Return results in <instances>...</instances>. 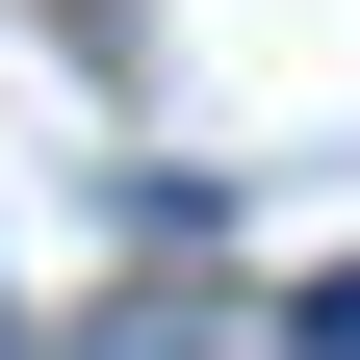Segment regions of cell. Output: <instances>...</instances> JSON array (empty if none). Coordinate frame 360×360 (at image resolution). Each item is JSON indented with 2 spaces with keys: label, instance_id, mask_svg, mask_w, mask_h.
<instances>
[{
  "label": "cell",
  "instance_id": "cell-1",
  "mask_svg": "<svg viewBox=\"0 0 360 360\" xmlns=\"http://www.w3.org/2000/svg\"><path fill=\"white\" fill-rule=\"evenodd\" d=\"M103 360H257V335H103Z\"/></svg>",
  "mask_w": 360,
  "mask_h": 360
},
{
  "label": "cell",
  "instance_id": "cell-2",
  "mask_svg": "<svg viewBox=\"0 0 360 360\" xmlns=\"http://www.w3.org/2000/svg\"><path fill=\"white\" fill-rule=\"evenodd\" d=\"M309 360H360V283H335V309H309Z\"/></svg>",
  "mask_w": 360,
  "mask_h": 360
}]
</instances>
